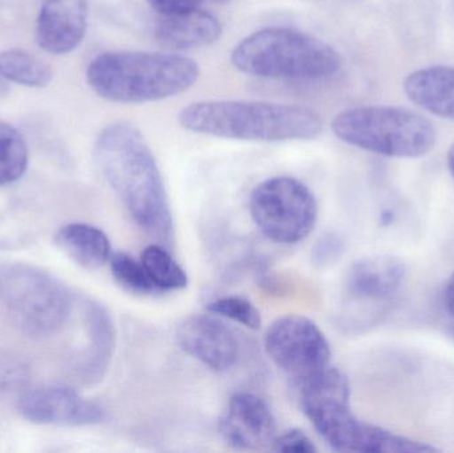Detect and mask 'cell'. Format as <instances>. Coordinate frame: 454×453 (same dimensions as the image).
I'll list each match as a JSON object with an SVG mask.
<instances>
[{
	"label": "cell",
	"instance_id": "4fadbf2b",
	"mask_svg": "<svg viewBox=\"0 0 454 453\" xmlns=\"http://www.w3.org/2000/svg\"><path fill=\"white\" fill-rule=\"evenodd\" d=\"M87 26V0H44L37 15V44L52 55H67L79 47Z\"/></svg>",
	"mask_w": 454,
	"mask_h": 453
},
{
	"label": "cell",
	"instance_id": "7402d4cb",
	"mask_svg": "<svg viewBox=\"0 0 454 453\" xmlns=\"http://www.w3.org/2000/svg\"><path fill=\"white\" fill-rule=\"evenodd\" d=\"M272 449L285 453H314L317 451L311 439L303 431L296 430V428L278 433L274 443H272Z\"/></svg>",
	"mask_w": 454,
	"mask_h": 453
},
{
	"label": "cell",
	"instance_id": "e0dca14e",
	"mask_svg": "<svg viewBox=\"0 0 454 453\" xmlns=\"http://www.w3.org/2000/svg\"><path fill=\"white\" fill-rule=\"evenodd\" d=\"M0 74L8 82L29 88L47 87L52 80V71L42 59L18 48L0 53Z\"/></svg>",
	"mask_w": 454,
	"mask_h": 453
},
{
	"label": "cell",
	"instance_id": "cb8c5ba5",
	"mask_svg": "<svg viewBox=\"0 0 454 453\" xmlns=\"http://www.w3.org/2000/svg\"><path fill=\"white\" fill-rule=\"evenodd\" d=\"M148 2L160 15H173V13L188 12V11L201 8L205 0H148Z\"/></svg>",
	"mask_w": 454,
	"mask_h": 453
},
{
	"label": "cell",
	"instance_id": "9a60e30c",
	"mask_svg": "<svg viewBox=\"0 0 454 453\" xmlns=\"http://www.w3.org/2000/svg\"><path fill=\"white\" fill-rule=\"evenodd\" d=\"M405 95L415 105L434 116L454 121V68L431 66L405 77Z\"/></svg>",
	"mask_w": 454,
	"mask_h": 453
},
{
	"label": "cell",
	"instance_id": "5bb4252c",
	"mask_svg": "<svg viewBox=\"0 0 454 453\" xmlns=\"http://www.w3.org/2000/svg\"><path fill=\"white\" fill-rule=\"evenodd\" d=\"M223 24L212 12L197 8L188 12L160 15L154 37L161 47L170 51H189L218 42Z\"/></svg>",
	"mask_w": 454,
	"mask_h": 453
},
{
	"label": "cell",
	"instance_id": "277c9868",
	"mask_svg": "<svg viewBox=\"0 0 454 453\" xmlns=\"http://www.w3.org/2000/svg\"><path fill=\"white\" fill-rule=\"evenodd\" d=\"M85 76L90 90L106 100L152 103L191 90L199 82L200 66L178 53L111 51L96 56Z\"/></svg>",
	"mask_w": 454,
	"mask_h": 453
},
{
	"label": "cell",
	"instance_id": "d4e9b609",
	"mask_svg": "<svg viewBox=\"0 0 454 453\" xmlns=\"http://www.w3.org/2000/svg\"><path fill=\"white\" fill-rule=\"evenodd\" d=\"M444 300L447 310L454 318V271L448 279L447 286H445Z\"/></svg>",
	"mask_w": 454,
	"mask_h": 453
},
{
	"label": "cell",
	"instance_id": "7c38bea8",
	"mask_svg": "<svg viewBox=\"0 0 454 453\" xmlns=\"http://www.w3.org/2000/svg\"><path fill=\"white\" fill-rule=\"evenodd\" d=\"M19 411L37 425L90 426L100 423L103 410L66 387L28 391L19 401Z\"/></svg>",
	"mask_w": 454,
	"mask_h": 453
},
{
	"label": "cell",
	"instance_id": "83f0119b",
	"mask_svg": "<svg viewBox=\"0 0 454 453\" xmlns=\"http://www.w3.org/2000/svg\"><path fill=\"white\" fill-rule=\"evenodd\" d=\"M447 334H448V337L450 338V340H454V324H448Z\"/></svg>",
	"mask_w": 454,
	"mask_h": 453
},
{
	"label": "cell",
	"instance_id": "3957f363",
	"mask_svg": "<svg viewBox=\"0 0 454 453\" xmlns=\"http://www.w3.org/2000/svg\"><path fill=\"white\" fill-rule=\"evenodd\" d=\"M178 122L188 132L259 143L312 140L323 130L315 109L256 100L197 101L181 109Z\"/></svg>",
	"mask_w": 454,
	"mask_h": 453
},
{
	"label": "cell",
	"instance_id": "4316f807",
	"mask_svg": "<svg viewBox=\"0 0 454 453\" xmlns=\"http://www.w3.org/2000/svg\"><path fill=\"white\" fill-rule=\"evenodd\" d=\"M10 85H8L7 80L0 74V98H4L7 95L8 90H10Z\"/></svg>",
	"mask_w": 454,
	"mask_h": 453
},
{
	"label": "cell",
	"instance_id": "2e32d148",
	"mask_svg": "<svg viewBox=\"0 0 454 453\" xmlns=\"http://www.w3.org/2000/svg\"><path fill=\"white\" fill-rule=\"evenodd\" d=\"M56 245L74 262L88 270L103 268L112 255L111 241L106 234L88 223H69L58 231Z\"/></svg>",
	"mask_w": 454,
	"mask_h": 453
},
{
	"label": "cell",
	"instance_id": "484cf974",
	"mask_svg": "<svg viewBox=\"0 0 454 453\" xmlns=\"http://www.w3.org/2000/svg\"><path fill=\"white\" fill-rule=\"evenodd\" d=\"M447 164L448 169H450V176H452L454 181V141L452 145L450 146V149H448Z\"/></svg>",
	"mask_w": 454,
	"mask_h": 453
},
{
	"label": "cell",
	"instance_id": "5b68a950",
	"mask_svg": "<svg viewBox=\"0 0 454 453\" xmlns=\"http://www.w3.org/2000/svg\"><path fill=\"white\" fill-rule=\"evenodd\" d=\"M237 71L248 76L314 82L338 74L340 53L319 37L286 27H270L240 40L231 52Z\"/></svg>",
	"mask_w": 454,
	"mask_h": 453
},
{
	"label": "cell",
	"instance_id": "d6986e66",
	"mask_svg": "<svg viewBox=\"0 0 454 453\" xmlns=\"http://www.w3.org/2000/svg\"><path fill=\"white\" fill-rule=\"evenodd\" d=\"M28 165V148L16 128L0 121V186L18 181Z\"/></svg>",
	"mask_w": 454,
	"mask_h": 453
},
{
	"label": "cell",
	"instance_id": "30bf717a",
	"mask_svg": "<svg viewBox=\"0 0 454 453\" xmlns=\"http://www.w3.org/2000/svg\"><path fill=\"white\" fill-rule=\"evenodd\" d=\"M226 444L238 451H262L278 436L277 420L269 404L255 394H235L220 420Z\"/></svg>",
	"mask_w": 454,
	"mask_h": 453
},
{
	"label": "cell",
	"instance_id": "52a82bcc",
	"mask_svg": "<svg viewBox=\"0 0 454 453\" xmlns=\"http://www.w3.org/2000/svg\"><path fill=\"white\" fill-rule=\"evenodd\" d=\"M248 207L258 230L275 244H298L317 225L314 193L306 184L288 176L267 178L256 185Z\"/></svg>",
	"mask_w": 454,
	"mask_h": 453
},
{
	"label": "cell",
	"instance_id": "8fae6325",
	"mask_svg": "<svg viewBox=\"0 0 454 453\" xmlns=\"http://www.w3.org/2000/svg\"><path fill=\"white\" fill-rule=\"evenodd\" d=\"M177 340L188 355L215 372L229 371L239 356L234 332L212 313L186 318L178 327Z\"/></svg>",
	"mask_w": 454,
	"mask_h": 453
},
{
	"label": "cell",
	"instance_id": "44dd1931",
	"mask_svg": "<svg viewBox=\"0 0 454 453\" xmlns=\"http://www.w3.org/2000/svg\"><path fill=\"white\" fill-rule=\"evenodd\" d=\"M207 313L215 314L220 318L230 319L247 329L258 330L262 324L258 309L250 301L238 295L217 298L207 306Z\"/></svg>",
	"mask_w": 454,
	"mask_h": 453
},
{
	"label": "cell",
	"instance_id": "603a6c76",
	"mask_svg": "<svg viewBox=\"0 0 454 453\" xmlns=\"http://www.w3.org/2000/svg\"><path fill=\"white\" fill-rule=\"evenodd\" d=\"M344 250L343 239L336 234H327L319 239L314 249V261L319 266L335 262Z\"/></svg>",
	"mask_w": 454,
	"mask_h": 453
},
{
	"label": "cell",
	"instance_id": "6da1fadb",
	"mask_svg": "<svg viewBox=\"0 0 454 453\" xmlns=\"http://www.w3.org/2000/svg\"><path fill=\"white\" fill-rule=\"evenodd\" d=\"M95 161L138 228L170 247L175 220L164 177L151 146L135 125L117 121L101 130Z\"/></svg>",
	"mask_w": 454,
	"mask_h": 453
},
{
	"label": "cell",
	"instance_id": "8992f818",
	"mask_svg": "<svg viewBox=\"0 0 454 453\" xmlns=\"http://www.w3.org/2000/svg\"><path fill=\"white\" fill-rule=\"evenodd\" d=\"M331 128L343 143L392 159H420L437 141L432 121L403 106H354L336 114Z\"/></svg>",
	"mask_w": 454,
	"mask_h": 453
},
{
	"label": "cell",
	"instance_id": "ffe728a7",
	"mask_svg": "<svg viewBox=\"0 0 454 453\" xmlns=\"http://www.w3.org/2000/svg\"><path fill=\"white\" fill-rule=\"evenodd\" d=\"M109 266H111L114 281L125 292L135 295L160 294L159 289L149 278L141 261H136L128 253L120 252L112 254Z\"/></svg>",
	"mask_w": 454,
	"mask_h": 453
},
{
	"label": "cell",
	"instance_id": "ac0fdd59",
	"mask_svg": "<svg viewBox=\"0 0 454 453\" xmlns=\"http://www.w3.org/2000/svg\"><path fill=\"white\" fill-rule=\"evenodd\" d=\"M141 263L160 293L178 292L189 284L185 269L170 254L167 246L152 244L144 249Z\"/></svg>",
	"mask_w": 454,
	"mask_h": 453
},
{
	"label": "cell",
	"instance_id": "7a4b0ae2",
	"mask_svg": "<svg viewBox=\"0 0 454 453\" xmlns=\"http://www.w3.org/2000/svg\"><path fill=\"white\" fill-rule=\"evenodd\" d=\"M301 407L317 435L336 452L432 453L436 447L363 422L351 409L346 375L327 367L298 386Z\"/></svg>",
	"mask_w": 454,
	"mask_h": 453
},
{
	"label": "cell",
	"instance_id": "9c48e42d",
	"mask_svg": "<svg viewBox=\"0 0 454 453\" xmlns=\"http://www.w3.org/2000/svg\"><path fill=\"white\" fill-rule=\"evenodd\" d=\"M264 348L296 387L331 366L330 343L307 316L293 314L275 319L264 335Z\"/></svg>",
	"mask_w": 454,
	"mask_h": 453
},
{
	"label": "cell",
	"instance_id": "ba28073f",
	"mask_svg": "<svg viewBox=\"0 0 454 453\" xmlns=\"http://www.w3.org/2000/svg\"><path fill=\"white\" fill-rule=\"evenodd\" d=\"M405 263L395 255H372L352 263L344 277L338 324L360 332L378 324L405 278Z\"/></svg>",
	"mask_w": 454,
	"mask_h": 453
}]
</instances>
